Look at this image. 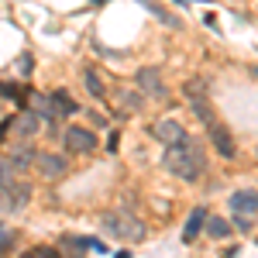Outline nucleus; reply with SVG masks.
<instances>
[{
  "label": "nucleus",
  "mask_w": 258,
  "mask_h": 258,
  "mask_svg": "<svg viewBox=\"0 0 258 258\" xmlns=\"http://www.w3.org/2000/svg\"><path fill=\"white\" fill-rule=\"evenodd\" d=\"M165 169H169L172 176L186 179V182L200 179L203 169H207L203 145H200V141H189V138H182L179 145H169V148H165Z\"/></svg>",
  "instance_id": "nucleus-1"
},
{
  "label": "nucleus",
  "mask_w": 258,
  "mask_h": 258,
  "mask_svg": "<svg viewBox=\"0 0 258 258\" xmlns=\"http://www.w3.org/2000/svg\"><path fill=\"white\" fill-rule=\"evenodd\" d=\"M103 227L110 231V238H117V241H145V234H148V227H145L135 214H127V210L107 214V217H103Z\"/></svg>",
  "instance_id": "nucleus-2"
},
{
  "label": "nucleus",
  "mask_w": 258,
  "mask_h": 258,
  "mask_svg": "<svg viewBox=\"0 0 258 258\" xmlns=\"http://www.w3.org/2000/svg\"><path fill=\"white\" fill-rule=\"evenodd\" d=\"M62 141H66V152H69V155H90V152L97 148V135H93L90 127H80V124L66 127Z\"/></svg>",
  "instance_id": "nucleus-3"
},
{
  "label": "nucleus",
  "mask_w": 258,
  "mask_h": 258,
  "mask_svg": "<svg viewBox=\"0 0 258 258\" xmlns=\"http://www.w3.org/2000/svg\"><path fill=\"white\" fill-rule=\"evenodd\" d=\"M11 131H14L18 138L31 141V138L41 131V114H35L31 107H28V110H21L18 117H11Z\"/></svg>",
  "instance_id": "nucleus-4"
},
{
  "label": "nucleus",
  "mask_w": 258,
  "mask_h": 258,
  "mask_svg": "<svg viewBox=\"0 0 258 258\" xmlns=\"http://www.w3.org/2000/svg\"><path fill=\"white\" fill-rule=\"evenodd\" d=\"M138 90L148 100H165L169 97V90H165V83H162L159 69H141L138 73Z\"/></svg>",
  "instance_id": "nucleus-5"
},
{
  "label": "nucleus",
  "mask_w": 258,
  "mask_h": 258,
  "mask_svg": "<svg viewBox=\"0 0 258 258\" xmlns=\"http://www.w3.org/2000/svg\"><path fill=\"white\" fill-rule=\"evenodd\" d=\"M207 131H210V141H214V148H217L224 159H234L238 155V145H234V138H231V131L220 124V120H214V124H207Z\"/></svg>",
  "instance_id": "nucleus-6"
},
{
  "label": "nucleus",
  "mask_w": 258,
  "mask_h": 258,
  "mask_svg": "<svg viewBox=\"0 0 258 258\" xmlns=\"http://www.w3.org/2000/svg\"><path fill=\"white\" fill-rule=\"evenodd\" d=\"M152 135L169 148V145H179V141L186 138V127H182L179 120H155V124H152Z\"/></svg>",
  "instance_id": "nucleus-7"
},
{
  "label": "nucleus",
  "mask_w": 258,
  "mask_h": 258,
  "mask_svg": "<svg viewBox=\"0 0 258 258\" xmlns=\"http://www.w3.org/2000/svg\"><path fill=\"white\" fill-rule=\"evenodd\" d=\"M35 165H38V169H41L48 179L66 176V169H69L66 155H55V152H38V155H35Z\"/></svg>",
  "instance_id": "nucleus-8"
},
{
  "label": "nucleus",
  "mask_w": 258,
  "mask_h": 258,
  "mask_svg": "<svg viewBox=\"0 0 258 258\" xmlns=\"http://www.w3.org/2000/svg\"><path fill=\"white\" fill-rule=\"evenodd\" d=\"M31 200V189H28V182H14V186H7V189H0V203L7 207V210H18Z\"/></svg>",
  "instance_id": "nucleus-9"
},
{
  "label": "nucleus",
  "mask_w": 258,
  "mask_h": 258,
  "mask_svg": "<svg viewBox=\"0 0 258 258\" xmlns=\"http://www.w3.org/2000/svg\"><path fill=\"white\" fill-rule=\"evenodd\" d=\"M231 210L234 214H258V189H238L231 193Z\"/></svg>",
  "instance_id": "nucleus-10"
},
{
  "label": "nucleus",
  "mask_w": 258,
  "mask_h": 258,
  "mask_svg": "<svg viewBox=\"0 0 258 258\" xmlns=\"http://www.w3.org/2000/svg\"><path fill=\"white\" fill-rule=\"evenodd\" d=\"M203 224H207V210L197 207V210L189 214V220H186V227H182V241H186V244H193V241L200 238V231H203Z\"/></svg>",
  "instance_id": "nucleus-11"
},
{
  "label": "nucleus",
  "mask_w": 258,
  "mask_h": 258,
  "mask_svg": "<svg viewBox=\"0 0 258 258\" xmlns=\"http://www.w3.org/2000/svg\"><path fill=\"white\" fill-rule=\"evenodd\" d=\"M35 155H38V152H35V148H31V145H28V141L21 138V145L18 148H14V152H11V155H7V159L14 162V169H28V165H31V162H35Z\"/></svg>",
  "instance_id": "nucleus-12"
},
{
  "label": "nucleus",
  "mask_w": 258,
  "mask_h": 258,
  "mask_svg": "<svg viewBox=\"0 0 258 258\" xmlns=\"http://www.w3.org/2000/svg\"><path fill=\"white\" fill-rule=\"evenodd\" d=\"M141 100H145V93H135V90H120L117 93V110L120 114H135V110H141Z\"/></svg>",
  "instance_id": "nucleus-13"
},
{
  "label": "nucleus",
  "mask_w": 258,
  "mask_h": 258,
  "mask_svg": "<svg viewBox=\"0 0 258 258\" xmlns=\"http://www.w3.org/2000/svg\"><path fill=\"white\" fill-rule=\"evenodd\" d=\"M203 227H207V238H217V241L231 234V224L224 217H210V214H207V224H203Z\"/></svg>",
  "instance_id": "nucleus-14"
},
{
  "label": "nucleus",
  "mask_w": 258,
  "mask_h": 258,
  "mask_svg": "<svg viewBox=\"0 0 258 258\" xmlns=\"http://www.w3.org/2000/svg\"><path fill=\"white\" fill-rule=\"evenodd\" d=\"M83 248H86V241H83V238H73V234H66V238L59 241V251L66 258H83Z\"/></svg>",
  "instance_id": "nucleus-15"
},
{
  "label": "nucleus",
  "mask_w": 258,
  "mask_h": 258,
  "mask_svg": "<svg viewBox=\"0 0 258 258\" xmlns=\"http://www.w3.org/2000/svg\"><path fill=\"white\" fill-rule=\"evenodd\" d=\"M83 83H86V90H90L97 100L107 97V86H103V80L97 76V69H83Z\"/></svg>",
  "instance_id": "nucleus-16"
},
{
  "label": "nucleus",
  "mask_w": 258,
  "mask_h": 258,
  "mask_svg": "<svg viewBox=\"0 0 258 258\" xmlns=\"http://www.w3.org/2000/svg\"><path fill=\"white\" fill-rule=\"evenodd\" d=\"M52 103L59 107V114H76V110H80V103L69 97L66 90H55V93H52Z\"/></svg>",
  "instance_id": "nucleus-17"
},
{
  "label": "nucleus",
  "mask_w": 258,
  "mask_h": 258,
  "mask_svg": "<svg viewBox=\"0 0 258 258\" xmlns=\"http://www.w3.org/2000/svg\"><path fill=\"white\" fill-rule=\"evenodd\" d=\"M14 182H18V169H14V162L0 155V189H7V186H14Z\"/></svg>",
  "instance_id": "nucleus-18"
},
{
  "label": "nucleus",
  "mask_w": 258,
  "mask_h": 258,
  "mask_svg": "<svg viewBox=\"0 0 258 258\" xmlns=\"http://www.w3.org/2000/svg\"><path fill=\"white\" fill-rule=\"evenodd\" d=\"M0 97H11L14 103L24 107V103H28V90H24V86H11V83H0Z\"/></svg>",
  "instance_id": "nucleus-19"
},
{
  "label": "nucleus",
  "mask_w": 258,
  "mask_h": 258,
  "mask_svg": "<svg viewBox=\"0 0 258 258\" xmlns=\"http://www.w3.org/2000/svg\"><path fill=\"white\" fill-rule=\"evenodd\" d=\"M141 4H145V7H148V11H152V14H155V18L162 21V24H169V28H179V21L172 18L169 11H162V7H159V4H155V0H141Z\"/></svg>",
  "instance_id": "nucleus-20"
},
{
  "label": "nucleus",
  "mask_w": 258,
  "mask_h": 258,
  "mask_svg": "<svg viewBox=\"0 0 258 258\" xmlns=\"http://www.w3.org/2000/svg\"><path fill=\"white\" fill-rule=\"evenodd\" d=\"M24 258H62V251H55V248H48V244H38V248L24 251Z\"/></svg>",
  "instance_id": "nucleus-21"
},
{
  "label": "nucleus",
  "mask_w": 258,
  "mask_h": 258,
  "mask_svg": "<svg viewBox=\"0 0 258 258\" xmlns=\"http://www.w3.org/2000/svg\"><path fill=\"white\" fill-rule=\"evenodd\" d=\"M182 90H186V97H189V93H207V83H203V80H189Z\"/></svg>",
  "instance_id": "nucleus-22"
},
{
  "label": "nucleus",
  "mask_w": 258,
  "mask_h": 258,
  "mask_svg": "<svg viewBox=\"0 0 258 258\" xmlns=\"http://www.w3.org/2000/svg\"><path fill=\"white\" fill-rule=\"evenodd\" d=\"M234 227L238 231H251V214H234Z\"/></svg>",
  "instance_id": "nucleus-23"
},
{
  "label": "nucleus",
  "mask_w": 258,
  "mask_h": 258,
  "mask_svg": "<svg viewBox=\"0 0 258 258\" xmlns=\"http://www.w3.org/2000/svg\"><path fill=\"white\" fill-rule=\"evenodd\" d=\"M11 231H7V227H0V251H7V248H11Z\"/></svg>",
  "instance_id": "nucleus-24"
},
{
  "label": "nucleus",
  "mask_w": 258,
  "mask_h": 258,
  "mask_svg": "<svg viewBox=\"0 0 258 258\" xmlns=\"http://www.w3.org/2000/svg\"><path fill=\"white\" fill-rule=\"evenodd\" d=\"M251 73H255V76H258V66H255V69H251Z\"/></svg>",
  "instance_id": "nucleus-25"
},
{
  "label": "nucleus",
  "mask_w": 258,
  "mask_h": 258,
  "mask_svg": "<svg viewBox=\"0 0 258 258\" xmlns=\"http://www.w3.org/2000/svg\"><path fill=\"white\" fill-rule=\"evenodd\" d=\"M93 4H103V0H93Z\"/></svg>",
  "instance_id": "nucleus-26"
},
{
  "label": "nucleus",
  "mask_w": 258,
  "mask_h": 258,
  "mask_svg": "<svg viewBox=\"0 0 258 258\" xmlns=\"http://www.w3.org/2000/svg\"><path fill=\"white\" fill-rule=\"evenodd\" d=\"M182 4H189V0H182Z\"/></svg>",
  "instance_id": "nucleus-27"
}]
</instances>
